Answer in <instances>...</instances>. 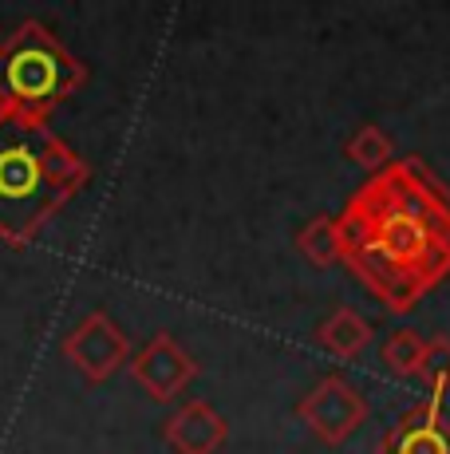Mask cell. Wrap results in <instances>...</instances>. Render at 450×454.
<instances>
[{
	"label": "cell",
	"mask_w": 450,
	"mask_h": 454,
	"mask_svg": "<svg viewBox=\"0 0 450 454\" xmlns=\"http://www.w3.org/2000/svg\"><path fill=\"white\" fill-rule=\"evenodd\" d=\"M344 265L392 312H407L450 277V194L419 159H395L348 198Z\"/></svg>",
	"instance_id": "obj_1"
},
{
	"label": "cell",
	"mask_w": 450,
	"mask_h": 454,
	"mask_svg": "<svg viewBox=\"0 0 450 454\" xmlns=\"http://www.w3.org/2000/svg\"><path fill=\"white\" fill-rule=\"evenodd\" d=\"M0 238L12 246H28L48 217L80 194L91 178L88 162L48 135L44 127H24L8 119L0 127Z\"/></svg>",
	"instance_id": "obj_2"
},
{
	"label": "cell",
	"mask_w": 450,
	"mask_h": 454,
	"mask_svg": "<svg viewBox=\"0 0 450 454\" xmlns=\"http://www.w3.org/2000/svg\"><path fill=\"white\" fill-rule=\"evenodd\" d=\"M83 83H88V64L72 56L40 20H24L0 43V87L12 123L44 127L51 111Z\"/></svg>",
	"instance_id": "obj_3"
},
{
	"label": "cell",
	"mask_w": 450,
	"mask_h": 454,
	"mask_svg": "<svg viewBox=\"0 0 450 454\" xmlns=\"http://www.w3.org/2000/svg\"><path fill=\"white\" fill-rule=\"evenodd\" d=\"M297 419L308 427V434L324 447H344L352 434L371 419V403L348 375L328 372L297 399Z\"/></svg>",
	"instance_id": "obj_4"
},
{
	"label": "cell",
	"mask_w": 450,
	"mask_h": 454,
	"mask_svg": "<svg viewBox=\"0 0 450 454\" xmlns=\"http://www.w3.org/2000/svg\"><path fill=\"white\" fill-rule=\"evenodd\" d=\"M59 356L72 364L88 383H107L119 368L131 360V340L127 332L111 320V312H88L64 340H59Z\"/></svg>",
	"instance_id": "obj_5"
},
{
	"label": "cell",
	"mask_w": 450,
	"mask_h": 454,
	"mask_svg": "<svg viewBox=\"0 0 450 454\" xmlns=\"http://www.w3.org/2000/svg\"><path fill=\"white\" fill-rule=\"evenodd\" d=\"M127 372H131V380L154 403H170V399H178L198 380V360L182 348L175 332H154L127 360Z\"/></svg>",
	"instance_id": "obj_6"
},
{
	"label": "cell",
	"mask_w": 450,
	"mask_h": 454,
	"mask_svg": "<svg viewBox=\"0 0 450 454\" xmlns=\"http://www.w3.org/2000/svg\"><path fill=\"white\" fill-rule=\"evenodd\" d=\"M162 439L175 454H218L229 442V423L210 399H186L162 423Z\"/></svg>",
	"instance_id": "obj_7"
},
{
	"label": "cell",
	"mask_w": 450,
	"mask_h": 454,
	"mask_svg": "<svg viewBox=\"0 0 450 454\" xmlns=\"http://www.w3.org/2000/svg\"><path fill=\"white\" fill-rule=\"evenodd\" d=\"M376 454H450V419L438 399H423L384 434Z\"/></svg>",
	"instance_id": "obj_8"
},
{
	"label": "cell",
	"mask_w": 450,
	"mask_h": 454,
	"mask_svg": "<svg viewBox=\"0 0 450 454\" xmlns=\"http://www.w3.org/2000/svg\"><path fill=\"white\" fill-rule=\"evenodd\" d=\"M371 340H376V328H371V320L363 317V312L352 309V304L332 309L316 328L320 352H328L332 360H340V364L360 360V356L371 348Z\"/></svg>",
	"instance_id": "obj_9"
},
{
	"label": "cell",
	"mask_w": 450,
	"mask_h": 454,
	"mask_svg": "<svg viewBox=\"0 0 450 454\" xmlns=\"http://www.w3.org/2000/svg\"><path fill=\"white\" fill-rule=\"evenodd\" d=\"M297 249L305 253L308 265L316 269H332L344 261V238H340V222L328 214L308 217L305 225L297 230Z\"/></svg>",
	"instance_id": "obj_10"
},
{
	"label": "cell",
	"mask_w": 450,
	"mask_h": 454,
	"mask_svg": "<svg viewBox=\"0 0 450 454\" xmlns=\"http://www.w3.org/2000/svg\"><path fill=\"white\" fill-rule=\"evenodd\" d=\"M344 154H348L356 166H363V170H384V166L395 162V146H392V135H387L384 127L376 123H363L356 135L344 143Z\"/></svg>",
	"instance_id": "obj_11"
},
{
	"label": "cell",
	"mask_w": 450,
	"mask_h": 454,
	"mask_svg": "<svg viewBox=\"0 0 450 454\" xmlns=\"http://www.w3.org/2000/svg\"><path fill=\"white\" fill-rule=\"evenodd\" d=\"M423 348H427V336H419L415 328H395L392 336L384 340L379 356H384V364H387V372L392 375H400V380H415V375H419Z\"/></svg>",
	"instance_id": "obj_12"
},
{
	"label": "cell",
	"mask_w": 450,
	"mask_h": 454,
	"mask_svg": "<svg viewBox=\"0 0 450 454\" xmlns=\"http://www.w3.org/2000/svg\"><path fill=\"white\" fill-rule=\"evenodd\" d=\"M431 387V395L443 399L450 391V336H431L427 348H423V360H419V375Z\"/></svg>",
	"instance_id": "obj_13"
},
{
	"label": "cell",
	"mask_w": 450,
	"mask_h": 454,
	"mask_svg": "<svg viewBox=\"0 0 450 454\" xmlns=\"http://www.w3.org/2000/svg\"><path fill=\"white\" fill-rule=\"evenodd\" d=\"M8 123V99H4V87H0V127Z\"/></svg>",
	"instance_id": "obj_14"
}]
</instances>
